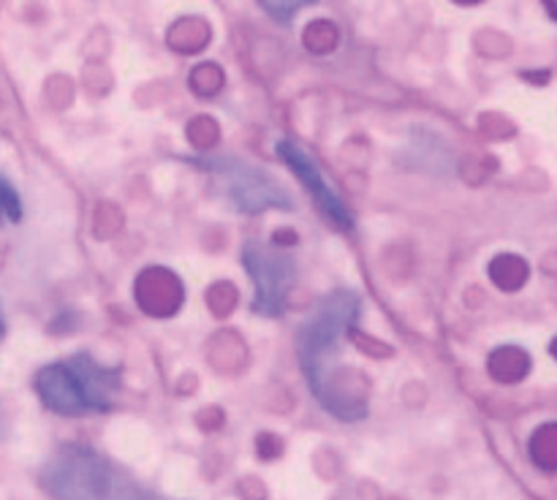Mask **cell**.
Wrapping results in <instances>:
<instances>
[{"mask_svg": "<svg viewBox=\"0 0 557 500\" xmlns=\"http://www.w3.org/2000/svg\"><path fill=\"white\" fill-rule=\"evenodd\" d=\"M243 261L256 286L250 308L267 318H281L286 313L288 291H292L294 277H297L294 259L283 250L267 248L261 242H245Z\"/></svg>", "mask_w": 557, "mask_h": 500, "instance_id": "5", "label": "cell"}, {"mask_svg": "<svg viewBox=\"0 0 557 500\" xmlns=\"http://www.w3.org/2000/svg\"><path fill=\"white\" fill-rule=\"evenodd\" d=\"M275 147H277V155H281L283 161H286V166L297 174L299 183L308 188V193L313 196L315 204L326 212V217H330L337 228H343V232H351L354 228L351 210H348L346 201L341 199V193L326 183L324 172H321L319 163L313 161V155H310V152L294 139H277Z\"/></svg>", "mask_w": 557, "mask_h": 500, "instance_id": "6", "label": "cell"}, {"mask_svg": "<svg viewBox=\"0 0 557 500\" xmlns=\"http://www.w3.org/2000/svg\"><path fill=\"white\" fill-rule=\"evenodd\" d=\"M22 221V199L14 185L0 177V226Z\"/></svg>", "mask_w": 557, "mask_h": 500, "instance_id": "7", "label": "cell"}, {"mask_svg": "<svg viewBox=\"0 0 557 500\" xmlns=\"http://www.w3.org/2000/svg\"><path fill=\"white\" fill-rule=\"evenodd\" d=\"M44 489L52 498H141L145 489L131 487L123 473L85 446H63L44 467Z\"/></svg>", "mask_w": 557, "mask_h": 500, "instance_id": "3", "label": "cell"}, {"mask_svg": "<svg viewBox=\"0 0 557 500\" xmlns=\"http://www.w3.org/2000/svg\"><path fill=\"white\" fill-rule=\"evenodd\" d=\"M310 3H315V0H259L261 9L277 22H292V16Z\"/></svg>", "mask_w": 557, "mask_h": 500, "instance_id": "8", "label": "cell"}, {"mask_svg": "<svg viewBox=\"0 0 557 500\" xmlns=\"http://www.w3.org/2000/svg\"><path fill=\"white\" fill-rule=\"evenodd\" d=\"M3 329H5V326H3V318H0V337H3Z\"/></svg>", "mask_w": 557, "mask_h": 500, "instance_id": "9", "label": "cell"}, {"mask_svg": "<svg viewBox=\"0 0 557 500\" xmlns=\"http://www.w3.org/2000/svg\"><path fill=\"white\" fill-rule=\"evenodd\" d=\"M36 391L49 411L60 416L101 413L120 395V370L96 362L87 351L47 364L36 375Z\"/></svg>", "mask_w": 557, "mask_h": 500, "instance_id": "2", "label": "cell"}, {"mask_svg": "<svg viewBox=\"0 0 557 500\" xmlns=\"http://www.w3.org/2000/svg\"><path fill=\"white\" fill-rule=\"evenodd\" d=\"M359 310H362L359 293L351 291V288H337L310 310V315L297 332L299 367H302L313 397L330 413L335 408V397H332L330 386V359L346 342L348 332L357 324Z\"/></svg>", "mask_w": 557, "mask_h": 500, "instance_id": "1", "label": "cell"}, {"mask_svg": "<svg viewBox=\"0 0 557 500\" xmlns=\"http://www.w3.org/2000/svg\"><path fill=\"white\" fill-rule=\"evenodd\" d=\"M196 163L221 179L223 190H226V196L234 201L237 210L250 212V215L272 210V207L275 210H294L292 193L253 163L239 161V158L232 155L196 158Z\"/></svg>", "mask_w": 557, "mask_h": 500, "instance_id": "4", "label": "cell"}]
</instances>
